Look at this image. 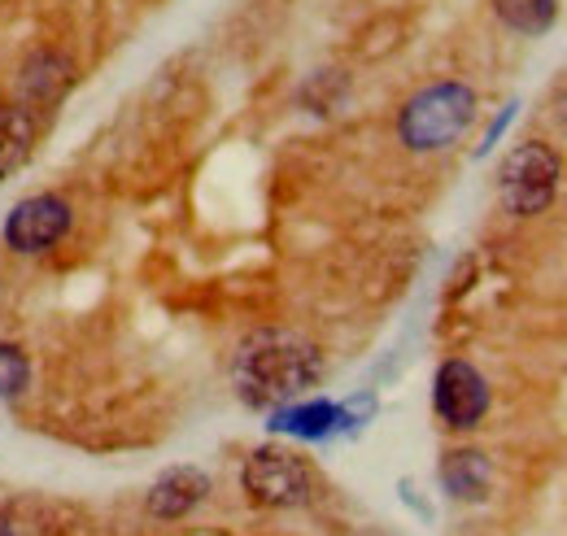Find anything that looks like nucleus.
<instances>
[{
	"label": "nucleus",
	"mask_w": 567,
	"mask_h": 536,
	"mask_svg": "<svg viewBox=\"0 0 567 536\" xmlns=\"http://www.w3.org/2000/svg\"><path fill=\"white\" fill-rule=\"evenodd\" d=\"M489 380L467 362V358H445L432 375V414L450 427V432H472L485 423L489 414Z\"/></svg>",
	"instance_id": "423d86ee"
},
{
	"label": "nucleus",
	"mask_w": 567,
	"mask_h": 536,
	"mask_svg": "<svg viewBox=\"0 0 567 536\" xmlns=\"http://www.w3.org/2000/svg\"><path fill=\"white\" fill-rule=\"evenodd\" d=\"M515 110H519V105H515V101H511V105H506V110H502V114H497V118H494V127H489V135H485V144H481V157H485V153H489V148H494V144H497V135L506 132V123H511V118H515Z\"/></svg>",
	"instance_id": "4468645a"
},
{
	"label": "nucleus",
	"mask_w": 567,
	"mask_h": 536,
	"mask_svg": "<svg viewBox=\"0 0 567 536\" xmlns=\"http://www.w3.org/2000/svg\"><path fill=\"white\" fill-rule=\"evenodd\" d=\"M564 123H567V114H564Z\"/></svg>",
	"instance_id": "dca6fc26"
},
{
	"label": "nucleus",
	"mask_w": 567,
	"mask_h": 536,
	"mask_svg": "<svg viewBox=\"0 0 567 536\" xmlns=\"http://www.w3.org/2000/svg\"><path fill=\"white\" fill-rule=\"evenodd\" d=\"M71 87H74V62L62 49H35L18 66V105H27L31 114L58 110Z\"/></svg>",
	"instance_id": "6e6552de"
},
{
	"label": "nucleus",
	"mask_w": 567,
	"mask_h": 536,
	"mask_svg": "<svg viewBox=\"0 0 567 536\" xmlns=\"http://www.w3.org/2000/svg\"><path fill=\"white\" fill-rule=\"evenodd\" d=\"M206 497H210V475H206V471L202 467H171L153 480V488H148L144 506H148V515H153V519L175 524V519L193 515Z\"/></svg>",
	"instance_id": "1a4fd4ad"
},
{
	"label": "nucleus",
	"mask_w": 567,
	"mask_h": 536,
	"mask_svg": "<svg viewBox=\"0 0 567 536\" xmlns=\"http://www.w3.org/2000/svg\"><path fill=\"white\" fill-rule=\"evenodd\" d=\"M489 9L506 31L524 40H537L559 22V0H489Z\"/></svg>",
	"instance_id": "f8f14e48"
},
{
	"label": "nucleus",
	"mask_w": 567,
	"mask_h": 536,
	"mask_svg": "<svg viewBox=\"0 0 567 536\" xmlns=\"http://www.w3.org/2000/svg\"><path fill=\"white\" fill-rule=\"evenodd\" d=\"M476 110H481V96L472 83L436 79L415 96H406V105L398 110V140L411 153H441L467 135V127L476 123Z\"/></svg>",
	"instance_id": "f03ea898"
},
{
	"label": "nucleus",
	"mask_w": 567,
	"mask_h": 536,
	"mask_svg": "<svg viewBox=\"0 0 567 536\" xmlns=\"http://www.w3.org/2000/svg\"><path fill=\"white\" fill-rule=\"evenodd\" d=\"M328 362L310 336L292 328H258L240 340L231 358L236 398L249 410H276L319 389Z\"/></svg>",
	"instance_id": "f257e3e1"
},
{
	"label": "nucleus",
	"mask_w": 567,
	"mask_h": 536,
	"mask_svg": "<svg viewBox=\"0 0 567 536\" xmlns=\"http://www.w3.org/2000/svg\"><path fill=\"white\" fill-rule=\"evenodd\" d=\"M267 427H271L276 436H292V441H310V445H319V441H332V436H341V432L358 427V419H354V405L350 402L297 398V402L267 410Z\"/></svg>",
	"instance_id": "0eeeda50"
},
{
	"label": "nucleus",
	"mask_w": 567,
	"mask_h": 536,
	"mask_svg": "<svg viewBox=\"0 0 567 536\" xmlns=\"http://www.w3.org/2000/svg\"><path fill=\"white\" fill-rule=\"evenodd\" d=\"M0 536H13V528H9V519L0 515Z\"/></svg>",
	"instance_id": "2eb2a0df"
},
{
	"label": "nucleus",
	"mask_w": 567,
	"mask_h": 536,
	"mask_svg": "<svg viewBox=\"0 0 567 536\" xmlns=\"http://www.w3.org/2000/svg\"><path fill=\"white\" fill-rule=\"evenodd\" d=\"M35 140H40L35 114L27 105H18V101H0V184L13 179L31 162Z\"/></svg>",
	"instance_id": "9d476101"
},
{
	"label": "nucleus",
	"mask_w": 567,
	"mask_h": 536,
	"mask_svg": "<svg viewBox=\"0 0 567 536\" xmlns=\"http://www.w3.org/2000/svg\"><path fill=\"white\" fill-rule=\"evenodd\" d=\"M240 484H245L249 502L267 506V511H292V506H306L315 497L310 463L284 445H258L240 467Z\"/></svg>",
	"instance_id": "20e7f679"
},
{
	"label": "nucleus",
	"mask_w": 567,
	"mask_h": 536,
	"mask_svg": "<svg viewBox=\"0 0 567 536\" xmlns=\"http://www.w3.org/2000/svg\"><path fill=\"white\" fill-rule=\"evenodd\" d=\"M27 384H31V358H27L18 344L0 340V402L22 398Z\"/></svg>",
	"instance_id": "ddd939ff"
},
{
	"label": "nucleus",
	"mask_w": 567,
	"mask_h": 536,
	"mask_svg": "<svg viewBox=\"0 0 567 536\" xmlns=\"http://www.w3.org/2000/svg\"><path fill=\"white\" fill-rule=\"evenodd\" d=\"M74 227V209L66 197L58 193H35V197H22V202L9 205L4 223H0V240L4 249L22 254V258H40V254H53Z\"/></svg>",
	"instance_id": "39448f33"
},
{
	"label": "nucleus",
	"mask_w": 567,
	"mask_h": 536,
	"mask_svg": "<svg viewBox=\"0 0 567 536\" xmlns=\"http://www.w3.org/2000/svg\"><path fill=\"white\" fill-rule=\"evenodd\" d=\"M564 162L546 140L515 144L497 166V202L511 218H537L559 197Z\"/></svg>",
	"instance_id": "7ed1b4c3"
},
{
	"label": "nucleus",
	"mask_w": 567,
	"mask_h": 536,
	"mask_svg": "<svg viewBox=\"0 0 567 536\" xmlns=\"http://www.w3.org/2000/svg\"><path fill=\"white\" fill-rule=\"evenodd\" d=\"M441 488L454 502H485L494 488V467L481 450H450L441 458Z\"/></svg>",
	"instance_id": "9b49d317"
}]
</instances>
